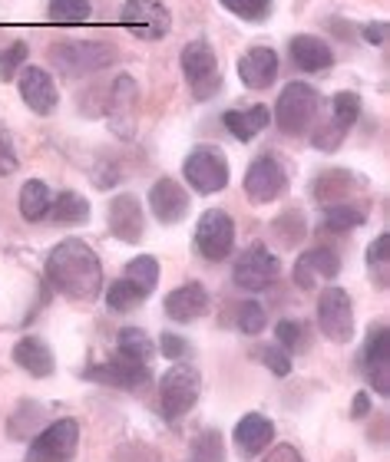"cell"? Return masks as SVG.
<instances>
[{"instance_id":"cell-1","label":"cell","mask_w":390,"mask_h":462,"mask_svg":"<svg viewBox=\"0 0 390 462\" xmlns=\"http://www.w3.org/2000/svg\"><path fill=\"white\" fill-rule=\"evenodd\" d=\"M47 278L60 294L89 300L97 298L99 284H103V264L87 241L67 238L47 254Z\"/></svg>"},{"instance_id":"cell-2","label":"cell","mask_w":390,"mask_h":462,"mask_svg":"<svg viewBox=\"0 0 390 462\" xmlns=\"http://www.w3.org/2000/svg\"><path fill=\"white\" fill-rule=\"evenodd\" d=\"M50 60L67 77H87V73H99L103 67H109L116 60V50L109 43H93V40H60L50 47Z\"/></svg>"},{"instance_id":"cell-3","label":"cell","mask_w":390,"mask_h":462,"mask_svg":"<svg viewBox=\"0 0 390 462\" xmlns=\"http://www.w3.org/2000/svg\"><path fill=\"white\" fill-rule=\"evenodd\" d=\"M318 106H321L318 89L302 83V79H294V83H288V87L282 89L278 106H274V119L282 125V133L302 135V133H308L311 119L318 116Z\"/></svg>"},{"instance_id":"cell-4","label":"cell","mask_w":390,"mask_h":462,"mask_svg":"<svg viewBox=\"0 0 390 462\" xmlns=\"http://www.w3.org/2000/svg\"><path fill=\"white\" fill-rule=\"evenodd\" d=\"M199 393H202V376L199 370L189 364H176L162 376V386H159V403H162V413L166 420H179L186 416L195 403H199Z\"/></svg>"},{"instance_id":"cell-5","label":"cell","mask_w":390,"mask_h":462,"mask_svg":"<svg viewBox=\"0 0 390 462\" xmlns=\"http://www.w3.org/2000/svg\"><path fill=\"white\" fill-rule=\"evenodd\" d=\"M182 172H186V182L192 185L195 192L215 195L228 185V159H225L218 145H199V149L189 152Z\"/></svg>"},{"instance_id":"cell-6","label":"cell","mask_w":390,"mask_h":462,"mask_svg":"<svg viewBox=\"0 0 390 462\" xmlns=\"http://www.w3.org/2000/svg\"><path fill=\"white\" fill-rule=\"evenodd\" d=\"M119 23L139 40H162L172 27V17L159 0H126L119 7Z\"/></svg>"},{"instance_id":"cell-7","label":"cell","mask_w":390,"mask_h":462,"mask_svg":"<svg viewBox=\"0 0 390 462\" xmlns=\"http://www.w3.org/2000/svg\"><path fill=\"white\" fill-rule=\"evenodd\" d=\"M318 328L334 344H348L354 337V308L348 291L324 288L321 300H318Z\"/></svg>"},{"instance_id":"cell-8","label":"cell","mask_w":390,"mask_h":462,"mask_svg":"<svg viewBox=\"0 0 390 462\" xmlns=\"http://www.w3.org/2000/svg\"><path fill=\"white\" fill-rule=\"evenodd\" d=\"M182 69H186L189 83H192L195 99H209L218 93L222 79H218V60H215L212 47L205 40H192L182 50Z\"/></svg>"},{"instance_id":"cell-9","label":"cell","mask_w":390,"mask_h":462,"mask_svg":"<svg viewBox=\"0 0 390 462\" xmlns=\"http://www.w3.org/2000/svg\"><path fill=\"white\" fill-rule=\"evenodd\" d=\"M195 245L209 261H225L235 248V222L232 215L222 208L202 215V222L195 225Z\"/></svg>"},{"instance_id":"cell-10","label":"cell","mask_w":390,"mask_h":462,"mask_svg":"<svg viewBox=\"0 0 390 462\" xmlns=\"http://www.w3.org/2000/svg\"><path fill=\"white\" fill-rule=\"evenodd\" d=\"M284 189H288V175H284L282 162L274 155H262V159H255L248 165V172H245V195L252 202L268 205L278 195H284Z\"/></svg>"},{"instance_id":"cell-11","label":"cell","mask_w":390,"mask_h":462,"mask_svg":"<svg viewBox=\"0 0 390 462\" xmlns=\"http://www.w3.org/2000/svg\"><path fill=\"white\" fill-rule=\"evenodd\" d=\"M79 439V423L77 420H57L50 423L37 439L30 443V459L33 462H63L73 456Z\"/></svg>"},{"instance_id":"cell-12","label":"cell","mask_w":390,"mask_h":462,"mask_svg":"<svg viewBox=\"0 0 390 462\" xmlns=\"http://www.w3.org/2000/svg\"><path fill=\"white\" fill-rule=\"evenodd\" d=\"M278 258L265 245H252L235 264V284L242 291H265L278 281Z\"/></svg>"},{"instance_id":"cell-13","label":"cell","mask_w":390,"mask_h":462,"mask_svg":"<svg viewBox=\"0 0 390 462\" xmlns=\"http://www.w3.org/2000/svg\"><path fill=\"white\" fill-rule=\"evenodd\" d=\"M17 87H20V97L27 103L33 113L40 116H50L57 109L60 103V93H57V83L50 77L43 67H23L17 73Z\"/></svg>"},{"instance_id":"cell-14","label":"cell","mask_w":390,"mask_h":462,"mask_svg":"<svg viewBox=\"0 0 390 462\" xmlns=\"http://www.w3.org/2000/svg\"><path fill=\"white\" fill-rule=\"evenodd\" d=\"M146 228V215H143V202L133 192H123L109 202V231L126 245H136Z\"/></svg>"},{"instance_id":"cell-15","label":"cell","mask_w":390,"mask_h":462,"mask_svg":"<svg viewBox=\"0 0 390 462\" xmlns=\"http://www.w3.org/2000/svg\"><path fill=\"white\" fill-rule=\"evenodd\" d=\"M136 79L123 73L113 83V93H109V125L116 129L123 139H133V129H136Z\"/></svg>"},{"instance_id":"cell-16","label":"cell","mask_w":390,"mask_h":462,"mask_svg":"<svg viewBox=\"0 0 390 462\" xmlns=\"http://www.w3.org/2000/svg\"><path fill=\"white\" fill-rule=\"evenodd\" d=\"M149 208L162 225H176L189 215V192L176 179H159L149 189Z\"/></svg>"},{"instance_id":"cell-17","label":"cell","mask_w":390,"mask_h":462,"mask_svg":"<svg viewBox=\"0 0 390 462\" xmlns=\"http://www.w3.org/2000/svg\"><path fill=\"white\" fill-rule=\"evenodd\" d=\"M341 271V258L331 248H311L304 251L298 264H294V284L304 291L318 288L321 281H331Z\"/></svg>"},{"instance_id":"cell-18","label":"cell","mask_w":390,"mask_h":462,"mask_svg":"<svg viewBox=\"0 0 390 462\" xmlns=\"http://www.w3.org/2000/svg\"><path fill=\"white\" fill-rule=\"evenodd\" d=\"M390 337L387 328H374L367 344H364V374L371 380V386L377 393H390Z\"/></svg>"},{"instance_id":"cell-19","label":"cell","mask_w":390,"mask_h":462,"mask_svg":"<svg viewBox=\"0 0 390 462\" xmlns=\"http://www.w3.org/2000/svg\"><path fill=\"white\" fill-rule=\"evenodd\" d=\"M238 77L248 89L272 87L278 77V53L272 47H252L238 60Z\"/></svg>"},{"instance_id":"cell-20","label":"cell","mask_w":390,"mask_h":462,"mask_svg":"<svg viewBox=\"0 0 390 462\" xmlns=\"http://www.w3.org/2000/svg\"><path fill=\"white\" fill-rule=\"evenodd\" d=\"M89 380H99L107 386H116V390H136L149 380V370L143 364H133L126 356H116V360H107L89 370Z\"/></svg>"},{"instance_id":"cell-21","label":"cell","mask_w":390,"mask_h":462,"mask_svg":"<svg viewBox=\"0 0 390 462\" xmlns=\"http://www.w3.org/2000/svg\"><path fill=\"white\" fill-rule=\"evenodd\" d=\"M205 310H209V291L202 284H195V281L176 288L166 298V314L172 320H179V324H192V320L202 318Z\"/></svg>"},{"instance_id":"cell-22","label":"cell","mask_w":390,"mask_h":462,"mask_svg":"<svg viewBox=\"0 0 390 462\" xmlns=\"http://www.w3.org/2000/svg\"><path fill=\"white\" fill-rule=\"evenodd\" d=\"M288 53H292L294 67L304 69V73H321V69H328L334 63V50L321 37H311V33L294 37Z\"/></svg>"},{"instance_id":"cell-23","label":"cell","mask_w":390,"mask_h":462,"mask_svg":"<svg viewBox=\"0 0 390 462\" xmlns=\"http://www.w3.org/2000/svg\"><path fill=\"white\" fill-rule=\"evenodd\" d=\"M272 439H274V423L262 413L242 416V423L235 426V446H238L245 456L262 453L265 446H272Z\"/></svg>"},{"instance_id":"cell-24","label":"cell","mask_w":390,"mask_h":462,"mask_svg":"<svg viewBox=\"0 0 390 462\" xmlns=\"http://www.w3.org/2000/svg\"><path fill=\"white\" fill-rule=\"evenodd\" d=\"M14 360H17V364L23 366L30 376H50V374H53V366H57V360H53V350H50V346L43 344L40 337L17 340V346H14Z\"/></svg>"},{"instance_id":"cell-25","label":"cell","mask_w":390,"mask_h":462,"mask_svg":"<svg viewBox=\"0 0 390 462\" xmlns=\"http://www.w3.org/2000/svg\"><path fill=\"white\" fill-rule=\"evenodd\" d=\"M222 123L238 143H248V139H255L258 133H265V125L272 123V113H268L265 106L228 109V113L222 116Z\"/></svg>"},{"instance_id":"cell-26","label":"cell","mask_w":390,"mask_h":462,"mask_svg":"<svg viewBox=\"0 0 390 462\" xmlns=\"http://www.w3.org/2000/svg\"><path fill=\"white\" fill-rule=\"evenodd\" d=\"M50 218L57 225H83L89 218V202L79 192H60L50 202Z\"/></svg>"},{"instance_id":"cell-27","label":"cell","mask_w":390,"mask_h":462,"mask_svg":"<svg viewBox=\"0 0 390 462\" xmlns=\"http://www.w3.org/2000/svg\"><path fill=\"white\" fill-rule=\"evenodd\" d=\"M50 212V185L40 182V179H30L23 189H20V215L27 222H43Z\"/></svg>"},{"instance_id":"cell-28","label":"cell","mask_w":390,"mask_h":462,"mask_svg":"<svg viewBox=\"0 0 390 462\" xmlns=\"http://www.w3.org/2000/svg\"><path fill=\"white\" fill-rule=\"evenodd\" d=\"M119 356H126V360H133V364H143L146 366L149 360H153V354H156V346H153V340H149L146 330L139 328H126L119 330Z\"/></svg>"},{"instance_id":"cell-29","label":"cell","mask_w":390,"mask_h":462,"mask_svg":"<svg viewBox=\"0 0 390 462\" xmlns=\"http://www.w3.org/2000/svg\"><path fill=\"white\" fill-rule=\"evenodd\" d=\"M354 182H358V179H354L351 172H344V169H331V172L318 175V182H314V195H318L321 202L334 205V202H341L344 195L351 192Z\"/></svg>"},{"instance_id":"cell-30","label":"cell","mask_w":390,"mask_h":462,"mask_svg":"<svg viewBox=\"0 0 390 462\" xmlns=\"http://www.w3.org/2000/svg\"><path fill=\"white\" fill-rule=\"evenodd\" d=\"M126 281L129 284H136V288L149 298L159 284V261L153 258V254H139V258H133L126 264Z\"/></svg>"},{"instance_id":"cell-31","label":"cell","mask_w":390,"mask_h":462,"mask_svg":"<svg viewBox=\"0 0 390 462\" xmlns=\"http://www.w3.org/2000/svg\"><path fill=\"white\" fill-rule=\"evenodd\" d=\"M367 268H371V278L377 288H387L390 284V235H377L367 248Z\"/></svg>"},{"instance_id":"cell-32","label":"cell","mask_w":390,"mask_h":462,"mask_svg":"<svg viewBox=\"0 0 390 462\" xmlns=\"http://www.w3.org/2000/svg\"><path fill=\"white\" fill-rule=\"evenodd\" d=\"M143 300H146V294H143L136 284H129L126 278L113 281V284H109V291H107V304H109V310H116V314L136 310Z\"/></svg>"},{"instance_id":"cell-33","label":"cell","mask_w":390,"mask_h":462,"mask_svg":"<svg viewBox=\"0 0 390 462\" xmlns=\"http://www.w3.org/2000/svg\"><path fill=\"white\" fill-rule=\"evenodd\" d=\"M367 215L358 208V205H344V202H334L328 205V212H324V228L328 231H351L358 225H364Z\"/></svg>"},{"instance_id":"cell-34","label":"cell","mask_w":390,"mask_h":462,"mask_svg":"<svg viewBox=\"0 0 390 462\" xmlns=\"http://www.w3.org/2000/svg\"><path fill=\"white\" fill-rule=\"evenodd\" d=\"M47 14L57 23H79V20L93 17V7H89V0H50Z\"/></svg>"},{"instance_id":"cell-35","label":"cell","mask_w":390,"mask_h":462,"mask_svg":"<svg viewBox=\"0 0 390 462\" xmlns=\"http://www.w3.org/2000/svg\"><path fill=\"white\" fill-rule=\"evenodd\" d=\"M361 119V97L358 93H338L331 99V123L341 129H351Z\"/></svg>"},{"instance_id":"cell-36","label":"cell","mask_w":390,"mask_h":462,"mask_svg":"<svg viewBox=\"0 0 390 462\" xmlns=\"http://www.w3.org/2000/svg\"><path fill=\"white\" fill-rule=\"evenodd\" d=\"M218 4L242 20H265L272 14V0H218Z\"/></svg>"},{"instance_id":"cell-37","label":"cell","mask_w":390,"mask_h":462,"mask_svg":"<svg viewBox=\"0 0 390 462\" xmlns=\"http://www.w3.org/2000/svg\"><path fill=\"white\" fill-rule=\"evenodd\" d=\"M27 57H30V47L23 43V40L10 43L7 50H0V79H4V83H10V79L17 77V67Z\"/></svg>"},{"instance_id":"cell-38","label":"cell","mask_w":390,"mask_h":462,"mask_svg":"<svg viewBox=\"0 0 390 462\" xmlns=\"http://www.w3.org/2000/svg\"><path fill=\"white\" fill-rule=\"evenodd\" d=\"M274 337H278V346H282L284 354H298V350H304V328L302 324H294V320H282V324L274 328Z\"/></svg>"},{"instance_id":"cell-39","label":"cell","mask_w":390,"mask_h":462,"mask_svg":"<svg viewBox=\"0 0 390 462\" xmlns=\"http://www.w3.org/2000/svg\"><path fill=\"white\" fill-rule=\"evenodd\" d=\"M238 330L242 334H262L265 330V308L255 300H245L238 308Z\"/></svg>"},{"instance_id":"cell-40","label":"cell","mask_w":390,"mask_h":462,"mask_svg":"<svg viewBox=\"0 0 390 462\" xmlns=\"http://www.w3.org/2000/svg\"><path fill=\"white\" fill-rule=\"evenodd\" d=\"M255 356L262 360L274 376H288L292 374V356L284 354L282 346H262V350H255Z\"/></svg>"},{"instance_id":"cell-41","label":"cell","mask_w":390,"mask_h":462,"mask_svg":"<svg viewBox=\"0 0 390 462\" xmlns=\"http://www.w3.org/2000/svg\"><path fill=\"white\" fill-rule=\"evenodd\" d=\"M17 145H14V139H10L7 125L0 123V175H14L17 172Z\"/></svg>"},{"instance_id":"cell-42","label":"cell","mask_w":390,"mask_h":462,"mask_svg":"<svg viewBox=\"0 0 390 462\" xmlns=\"http://www.w3.org/2000/svg\"><path fill=\"white\" fill-rule=\"evenodd\" d=\"M195 462H222V436L205 433L202 439L195 443Z\"/></svg>"},{"instance_id":"cell-43","label":"cell","mask_w":390,"mask_h":462,"mask_svg":"<svg viewBox=\"0 0 390 462\" xmlns=\"http://www.w3.org/2000/svg\"><path fill=\"white\" fill-rule=\"evenodd\" d=\"M344 133H348V129H341V125L328 123V125L321 129V133H314V135H311V143L318 145V149H324V152H334V149H338V145L344 143Z\"/></svg>"},{"instance_id":"cell-44","label":"cell","mask_w":390,"mask_h":462,"mask_svg":"<svg viewBox=\"0 0 390 462\" xmlns=\"http://www.w3.org/2000/svg\"><path fill=\"white\" fill-rule=\"evenodd\" d=\"M186 340L176 337V334H162V354L169 356V360H179V356H186Z\"/></svg>"},{"instance_id":"cell-45","label":"cell","mask_w":390,"mask_h":462,"mask_svg":"<svg viewBox=\"0 0 390 462\" xmlns=\"http://www.w3.org/2000/svg\"><path fill=\"white\" fill-rule=\"evenodd\" d=\"M262 462H304L302 453L294 449V446H278V449H272V453L265 456Z\"/></svg>"},{"instance_id":"cell-46","label":"cell","mask_w":390,"mask_h":462,"mask_svg":"<svg viewBox=\"0 0 390 462\" xmlns=\"http://www.w3.org/2000/svg\"><path fill=\"white\" fill-rule=\"evenodd\" d=\"M364 37L371 40V43H381V40L387 37V27H384V23H371V27L364 30Z\"/></svg>"},{"instance_id":"cell-47","label":"cell","mask_w":390,"mask_h":462,"mask_svg":"<svg viewBox=\"0 0 390 462\" xmlns=\"http://www.w3.org/2000/svg\"><path fill=\"white\" fill-rule=\"evenodd\" d=\"M367 410H371V400H367V393H358V396H354L351 413H354V416H364Z\"/></svg>"}]
</instances>
